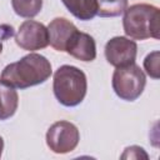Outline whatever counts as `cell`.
<instances>
[{
	"label": "cell",
	"mask_w": 160,
	"mask_h": 160,
	"mask_svg": "<svg viewBox=\"0 0 160 160\" xmlns=\"http://www.w3.org/2000/svg\"><path fill=\"white\" fill-rule=\"evenodd\" d=\"M51 75L50 61L40 54H29L19 61L9 64L1 72V81L18 89L42 84Z\"/></svg>",
	"instance_id": "6da1fadb"
},
{
	"label": "cell",
	"mask_w": 160,
	"mask_h": 160,
	"mask_svg": "<svg viewBox=\"0 0 160 160\" xmlns=\"http://www.w3.org/2000/svg\"><path fill=\"white\" fill-rule=\"evenodd\" d=\"M124 31L134 40L160 38V10L151 4H134L124 11Z\"/></svg>",
	"instance_id": "7a4b0ae2"
},
{
	"label": "cell",
	"mask_w": 160,
	"mask_h": 160,
	"mask_svg": "<svg viewBox=\"0 0 160 160\" xmlns=\"http://www.w3.org/2000/svg\"><path fill=\"white\" fill-rule=\"evenodd\" d=\"M52 89L60 104L64 106H76L86 95V75L76 66L62 65L54 74Z\"/></svg>",
	"instance_id": "3957f363"
},
{
	"label": "cell",
	"mask_w": 160,
	"mask_h": 160,
	"mask_svg": "<svg viewBox=\"0 0 160 160\" xmlns=\"http://www.w3.org/2000/svg\"><path fill=\"white\" fill-rule=\"evenodd\" d=\"M146 76L144 71L135 64L119 66L112 75V89L115 94L126 101L136 100L144 91Z\"/></svg>",
	"instance_id": "277c9868"
},
{
	"label": "cell",
	"mask_w": 160,
	"mask_h": 160,
	"mask_svg": "<svg viewBox=\"0 0 160 160\" xmlns=\"http://www.w3.org/2000/svg\"><path fill=\"white\" fill-rule=\"evenodd\" d=\"M80 140V134L78 128L69 121H56L54 122L46 132V144L52 152L66 154L78 146Z\"/></svg>",
	"instance_id": "5b68a950"
},
{
	"label": "cell",
	"mask_w": 160,
	"mask_h": 160,
	"mask_svg": "<svg viewBox=\"0 0 160 160\" xmlns=\"http://www.w3.org/2000/svg\"><path fill=\"white\" fill-rule=\"evenodd\" d=\"M15 41L24 50L36 51L44 49L49 45L48 28L41 22L26 20L20 25L15 35Z\"/></svg>",
	"instance_id": "8992f818"
},
{
	"label": "cell",
	"mask_w": 160,
	"mask_h": 160,
	"mask_svg": "<svg viewBox=\"0 0 160 160\" xmlns=\"http://www.w3.org/2000/svg\"><path fill=\"white\" fill-rule=\"evenodd\" d=\"M136 54V42L125 36H115L105 45V58L108 62L115 68L135 62Z\"/></svg>",
	"instance_id": "52a82bcc"
},
{
	"label": "cell",
	"mask_w": 160,
	"mask_h": 160,
	"mask_svg": "<svg viewBox=\"0 0 160 160\" xmlns=\"http://www.w3.org/2000/svg\"><path fill=\"white\" fill-rule=\"evenodd\" d=\"M76 31L78 29L71 21L65 18H56L48 26L49 44L58 51H65L70 39Z\"/></svg>",
	"instance_id": "ba28073f"
},
{
	"label": "cell",
	"mask_w": 160,
	"mask_h": 160,
	"mask_svg": "<svg viewBox=\"0 0 160 160\" xmlns=\"http://www.w3.org/2000/svg\"><path fill=\"white\" fill-rule=\"evenodd\" d=\"M65 51L78 60L92 61L96 58V44L92 36L78 30L70 39Z\"/></svg>",
	"instance_id": "9c48e42d"
},
{
	"label": "cell",
	"mask_w": 160,
	"mask_h": 160,
	"mask_svg": "<svg viewBox=\"0 0 160 160\" xmlns=\"http://www.w3.org/2000/svg\"><path fill=\"white\" fill-rule=\"evenodd\" d=\"M19 104V96L15 88L0 80V120L11 118Z\"/></svg>",
	"instance_id": "30bf717a"
},
{
	"label": "cell",
	"mask_w": 160,
	"mask_h": 160,
	"mask_svg": "<svg viewBox=\"0 0 160 160\" xmlns=\"http://www.w3.org/2000/svg\"><path fill=\"white\" fill-rule=\"evenodd\" d=\"M66 9L80 20H91L96 15L94 0H61Z\"/></svg>",
	"instance_id": "8fae6325"
},
{
	"label": "cell",
	"mask_w": 160,
	"mask_h": 160,
	"mask_svg": "<svg viewBox=\"0 0 160 160\" xmlns=\"http://www.w3.org/2000/svg\"><path fill=\"white\" fill-rule=\"evenodd\" d=\"M96 15L101 18H115L121 15L128 6V0H94Z\"/></svg>",
	"instance_id": "7c38bea8"
},
{
	"label": "cell",
	"mask_w": 160,
	"mask_h": 160,
	"mask_svg": "<svg viewBox=\"0 0 160 160\" xmlns=\"http://www.w3.org/2000/svg\"><path fill=\"white\" fill-rule=\"evenodd\" d=\"M11 5L19 16L34 18L40 12L42 8V0H11Z\"/></svg>",
	"instance_id": "4fadbf2b"
},
{
	"label": "cell",
	"mask_w": 160,
	"mask_h": 160,
	"mask_svg": "<svg viewBox=\"0 0 160 160\" xmlns=\"http://www.w3.org/2000/svg\"><path fill=\"white\" fill-rule=\"evenodd\" d=\"M144 68L150 78L159 79V51H154L145 58Z\"/></svg>",
	"instance_id": "5bb4252c"
},
{
	"label": "cell",
	"mask_w": 160,
	"mask_h": 160,
	"mask_svg": "<svg viewBox=\"0 0 160 160\" xmlns=\"http://www.w3.org/2000/svg\"><path fill=\"white\" fill-rule=\"evenodd\" d=\"M122 159H140V158H144V159H148V154L144 151L142 148L140 146H129L125 149V152L122 154L121 156Z\"/></svg>",
	"instance_id": "9a60e30c"
},
{
	"label": "cell",
	"mask_w": 160,
	"mask_h": 160,
	"mask_svg": "<svg viewBox=\"0 0 160 160\" xmlns=\"http://www.w3.org/2000/svg\"><path fill=\"white\" fill-rule=\"evenodd\" d=\"M2 149H4V140H2V138L0 136V156H1V154H2Z\"/></svg>",
	"instance_id": "2e32d148"
},
{
	"label": "cell",
	"mask_w": 160,
	"mask_h": 160,
	"mask_svg": "<svg viewBox=\"0 0 160 160\" xmlns=\"http://www.w3.org/2000/svg\"><path fill=\"white\" fill-rule=\"evenodd\" d=\"M1 50H2V44L0 42V52H1Z\"/></svg>",
	"instance_id": "e0dca14e"
}]
</instances>
